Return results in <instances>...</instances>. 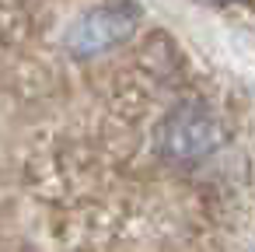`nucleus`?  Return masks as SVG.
<instances>
[{
    "instance_id": "obj_1",
    "label": "nucleus",
    "mask_w": 255,
    "mask_h": 252,
    "mask_svg": "<svg viewBox=\"0 0 255 252\" xmlns=\"http://www.w3.org/2000/svg\"><path fill=\"white\" fill-rule=\"evenodd\" d=\"M227 140V123L199 102H185L164 116L157 126V151L175 165H196L220 151Z\"/></svg>"
},
{
    "instance_id": "obj_2",
    "label": "nucleus",
    "mask_w": 255,
    "mask_h": 252,
    "mask_svg": "<svg viewBox=\"0 0 255 252\" xmlns=\"http://www.w3.org/2000/svg\"><path fill=\"white\" fill-rule=\"evenodd\" d=\"M140 7L133 0H109V4H98L91 11H84L63 35V49L70 56H102L109 49H116L119 42H126L136 25H140Z\"/></svg>"
},
{
    "instance_id": "obj_3",
    "label": "nucleus",
    "mask_w": 255,
    "mask_h": 252,
    "mask_svg": "<svg viewBox=\"0 0 255 252\" xmlns=\"http://www.w3.org/2000/svg\"><path fill=\"white\" fill-rule=\"evenodd\" d=\"M220 4H227V0H220Z\"/></svg>"
}]
</instances>
